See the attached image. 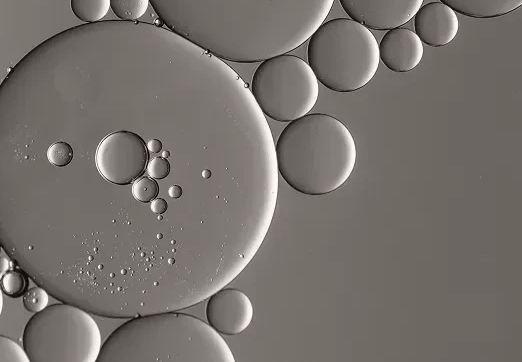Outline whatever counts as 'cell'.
I'll use <instances>...</instances> for the list:
<instances>
[{
  "mask_svg": "<svg viewBox=\"0 0 522 362\" xmlns=\"http://www.w3.org/2000/svg\"><path fill=\"white\" fill-rule=\"evenodd\" d=\"M171 156V152L169 150H164L162 152V157L169 158Z\"/></svg>",
  "mask_w": 522,
  "mask_h": 362,
  "instance_id": "cell-25",
  "label": "cell"
},
{
  "mask_svg": "<svg viewBox=\"0 0 522 362\" xmlns=\"http://www.w3.org/2000/svg\"><path fill=\"white\" fill-rule=\"evenodd\" d=\"M1 356L0 361H30L28 355L25 350H23L15 341L12 339L1 335Z\"/></svg>",
  "mask_w": 522,
  "mask_h": 362,
  "instance_id": "cell-19",
  "label": "cell"
},
{
  "mask_svg": "<svg viewBox=\"0 0 522 362\" xmlns=\"http://www.w3.org/2000/svg\"><path fill=\"white\" fill-rule=\"evenodd\" d=\"M378 47L381 61L396 73L413 70L421 62L424 53L417 34L404 27L389 29Z\"/></svg>",
  "mask_w": 522,
  "mask_h": 362,
  "instance_id": "cell-10",
  "label": "cell"
},
{
  "mask_svg": "<svg viewBox=\"0 0 522 362\" xmlns=\"http://www.w3.org/2000/svg\"><path fill=\"white\" fill-rule=\"evenodd\" d=\"M70 7L79 20L93 23L108 13L110 0H70Z\"/></svg>",
  "mask_w": 522,
  "mask_h": 362,
  "instance_id": "cell-13",
  "label": "cell"
},
{
  "mask_svg": "<svg viewBox=\"0 0 522 362\" xmlns=\"http://www.w3.org/2000/svg\"><path fill=\"white\" fill-rule=\"evenodd\" d=\"M212 175H213L212 170L209 169V168H204V169L201 171V176H202V178L205 179V180H209V179H211V178H212Z\"/></svg>",
  "mask_w": 522,
  "mask_h": 362,
  "instance_id": "cell-24",
  "label": "cell"
},
{
  "mask_svg": "<svg viewBox=\"0 0 522 362\" xmlns=\"http://www.w3.org/2000/svg\"><path fill=\"white\" fill-rule=\"evenodd\" d=\"M148 175L155 180H162L168 177L171 172V164L164 157H154L147 164Z\"/></svg>",
  "mask_w": 522,
  "mask_h": 362,
  "instance_id": "cell-20",
  "label": "cell"
},
{
  "mask_svg": "<svg viewBox=\"0 0 522 362\" xmlns=\"http://www.w3.org/2000/svg\"><path fill=\"white\" fill-rule=\"evenodd\" d=\"M348 16L374 30H389L407 23L423 0H339Z\"/></svg>",
  "mask_w": 522,
  "mask_h": 362,
  "instance_id": "cell-8",
  "label": "cell"
},
{
  "mask_svg": "<svg viewBox=\"0 0 522 362\" xmlns=\"http://www.w3.org/2000/svg\"><path fill=\"white\" fill-rule=\"evenodd\" d=\"M278 172L295 191L319 196L341 187L351 176L357 149L339 119L323 113L290 121L275 143Z\"/></svg>",
  "mask_w": 522,
  "mask_h": 362,
  "instance_id": "cell-2",
  "label": "cell"
},
{
  "mask_svg": "<svg viewBox=\"0 0 522 362\" xmlns=\"http://www.w3.org/2000/svg\"><path fill=\"white\" fill-rule=\"evenodd\" d=\"M28 276L21 269L7 270L1 275V290L9 297L18 298L27 291Z\"/></svg>",
  "mask_w": 522,
  "mask_h": 362,
  "instance_id": "cell-14",
  "label": "cell"
},
{
  "mask_svg": "<svg viewBox=\"0 0 522 362\" xmlns=\"http://www.w3.org/2000/svg\"><path fill=\"white\" fill-rule=\"evenodd\" d=\"M48 161L57 167L67 166L73 159V149L65 141H58L51 144L47 150Z\"/></svg>",
  "mask_w": 522,
  "mask_h": 362,
  "instance_id": "cell-17",
  "label": "cell"
},
{
  "mask_svg": "<svg viewBox=\"0 0 522 362\" xmlns=\"http://www.w3.org/2000/svg\"><path fill=\"white\" fill-rule=\"evenodd\" d=\"M151 211L156 214H164L168 210V203L163 198H155L150 204Z\"/></svg>",
  "mask_w": 522,
  "mask_h": 362,
  "instance_id": "cell-21",
  "label": "cell"
},
{
  "mask_svg": "<svg viewBox=\"0 0 522 362\" xmlns=\"http://www.w3.org/2000/svg\"><path fill=\"white\" fill-rule=\"evenodd\" d=\"M169 29L217 58L257 63L306 42L334 0H150Z\"/></svg>",
  "mask_w": 522,
  "mask_h": 362,
  "instance_id": "cell-1",
  "label": "cell"
},
{
  "mask_svg": "<svg viewBox=\"0 0 522 362\" xmlns=\"http://www.w3.org/2000/svg\"><path fill=\"white\" fill-rule=\"evenodd\" d=\"M168 195L170 198L177 200L183 196V188L178 184H173L168 189Z\"/></svg>",
  "mask_w": 522,
  "mask_h": 362,
  "instance_id": "cell-23",
  "label": "cell"
},
{
  "mask_svg": "<svg viewBox=\"0 0 522 362\" xmlns=\"http://www.w3.org/2000/svg\"><path fill=\"white\" fill-rule=\"evenodd\" d=\"M144 139L135 132L119 130L107 135L98 145L95 162L99 173L117 185L132 184L140 178L148 164Z\"/></svg>",
  "mask_w": 522,
  "mask_h": 362,
  "instance_id": "cell-7",
  "label": "cell"
},
{
  "mask_svg": "<svg viewBox=\"0 0 522 362\" xmlns=\"http://www.w3.org/2000/svg\"><path fill=\"white\" fill-rule=\"evenodd\" d=\"M97 361L234 362L235 358L209 324L167 311L123 323L102 344Z\"/></svg>",
  "mask_w": 522,
  "mask_h": 362,
  "instance_id": "cell-3",
  "label": "cell"
},
{
  "mask_svg": "<svg viewBox=\"0 0 522 362\" xmlns=\"http://www.w3.org/2000/svg\"><path fill=\"white\" fill-rule=\"evenodd\" d=\"M48 300L47 291L35 286L28 289L23 295V306L27 311L37 313L47 307Z\"/></svg>",
  "mask_w": 522,
  "mask_h": 362,
  "instance_id": "cell-18",
  "label": "cell"
},
{
  "mask_svg": "<svg viewBox=\"0 0 522 362\" xmlns=\"http://www.w3.org/2000/svg\"><path fill=\"white\" fill-rule=\"evenodd\" d=\"M150 0H110L114 14L124 21L140 18L148 9Z\"/></svg>",
  "mask_w": 522,
  "mask_h": 362,
  "instance_id": "cell-15",
  "label": "cell"
},
{
  "mask_svg": "<svg viewBox=\"0 0 522 362\" xmlns=\"http://www.w3.org/2000/svg\"><path fill=\"white\" fill-rule=\"evenodd\" d=\"M454 11L473 18H493L508 14L522 5V0H440Z\"/></svg>",
  "mask_w": 522,
  "mask_h": 362,
  "instance_id": "cell-12",
  "label": "cell"
},
{
  "mask_svg": "<svg viewBox=\"0 0 522 362\" xmlns=\"http://www.w3.org/2000/svg\"><path fill=\"white\" fill-rule=\"evenodd\" d=\"M132 194L137 201L149 203L159 194V185L152 177H141L133 182Z\"/></svg>",
  "mask_w": 522,
  "mask_h": 362,
  "instance_id": "cell-16",
  "label": "cell"
},
{
  "mask_svg": "<svg viewBox=\"0 0 522 362\" xmlns=\"http://www.w3.org/2000/svg\"><path fill=\"white\" fill-rule=\"evenodd\" d=\"M414 16L415 33L429 46H445L458 33L459 20L455 11L442 2L427 3Z\"/></svg>",
  "mask_w": 522,
  "mask_h": 362,
  "instance_id": "cell-11",
  "label": "cell"
},
{
  "mask_svg": "<svg viewBox=\"0 0 522 362\" xmlns=\"http://www.w3.org/2000/svg\"><path fill=\"white\" fill-rule=\"evenodd\" d=\"M208 324L218 333L234 336L243 332L254 316L253 304L249 297L235 288L219 289L206 304Z\"/></svg>",
  "mask_w": 522,
  "mask_h": 362,
  "instance_id": "cell-9",
  "label": "cell"
},
{
  "mask_svg": "<svg viewBox=\"0 0 522 362\" xmlns=\"http://www.w3.org/2000/svg\"><path fill=\"white\" fill-rule=\"evenodd\" d=\"M307 58L318 82L335 92L364 87L380 62L372 32L349 18L323 22L309 38Z\"/></svg>",
  "mask_w": 522,
  "mask_h": 362,
  "instance_id": "cell-4",
  "label": "cell"
},
{
  "mask_svg": "<svg viewBox=\"0 0 522 362\" xmlns=\"http://www.w3.org/2000/svg\"><path fill=\"white\" fill-rule=\"evenodd\" d=\"M146 145H147V149L151 153H159L163 147L162 141L157 138L150 139Z\"/></svg>",
  "mask_w": 522,
  "mask_h": 362,
  "instance_id": "cell-22",
  "label": "cell"
},
{
  "mask_svg": "<svg viewBox=\"0 0 522 362\" xmlns=\"http://www.w3.org/2000/svg\"><path fill=\"white\" fill-rule=\"evenodd\" d=\"M22 343L31 362H95L102 347L97 323L70 303L35 313L24 327Z\"/></svg>",
  "mask_w": 522,
  "mask_h": 362,
  "instance_id": "cell-5",
  "label": "cell"
},
{
  "mask_svg": "<svg viewBox=\"0 0 522 362\" xmlns=\"http://www.w3.org/2000/svg\"><path fill=\"white\" fill-rule=\"evenodd\" d=\"M250 90L263 114L279 122L308 114L319 95L318 80L309 64L286 53L260 62Z\"/></svg>",
  "mask_w": 522,
  "mask_h": 362,
  "instance_id": "cell-6",
  "label": "cell"
}]
</instances>
